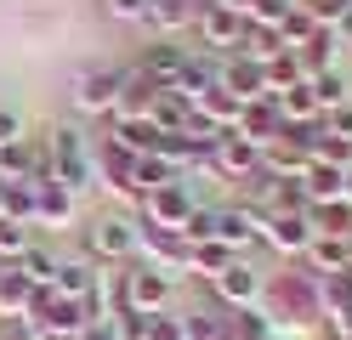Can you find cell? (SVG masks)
<instances>
[{
    "label": "cell",
    "instance_id": "obj_1",
    "mask_svg": "<svg viewBox=\"0 0 352 340\" xmlns=\"http://www.w3.org/2000/svg\"><path fill=\"white\" fill-rule=\"evenodd\" d=\"M40 148H46V170H52V181H57V188H69L74 199L97 181V153L85 148V136H80L74 125H57Z\"/></svg>",
    "mask_w": 352,
    "mask_h": 340
},
{
    "label": "cell",
    "instance_id": "obj_2",
    "mask_svg": "<svg viewBox=\"0 0 352 340\" xmlns=\"http://www.w3.org/2000/svg\"><path fill=\"white\" fill-rule=\"evenodd\" d=\"M170 295H176V278H170V272L148 267V261H131L120 278H114V312H142V317H153V312L170 306Z\"/></svg>",
    "mask_w": 352,
    "mask_h": 340
},
{
    "label": "cell",
    "instance_id": "obj_3",
    "mask_svg": "<svg viewBox=\"0 0 352 340\" xmlns=\"http://www.w3.org/2000/svg\"><path fill=\"white\" fill-rule=\"evenodd\" d=\"M85 256L91 261H137L142 256V221H131L120 210H102L85 221Z\"/></svg>",
    "mask_w": 352,
    "mask_h": 340
},
{
    "label": "cell",
    "instance_id": "obj_4",
    "mask_svg": "<svg viewBox=\"0 0 352 340\" xmlns=\"http://www.w3.org/2000/svg\"><path fill=\"white\" fill-rule=\"evenodd\" d=\"M193 210H199V199H193L188 176H182V181H165V188H153V193H142V221H148V227H170V233H182Z\"/></svg>",
    "mask_w": 352,
    "mask_h": 340
},
{
    "label": "cell",
    "instance_id": "obj_5",
    "mask_svg": "<svg viewBox=\"0 0 352 340\" xmlns=\"http://www.w3.org/2000/svg\"><path fill=\"white\" fill-rule=\"evenodd\" d=\"M120 85H125V68H85V74H74L69 102H74V113H114Z\"/></svg>",
    "mask_w": 352,
    "mask_h": 340
},
{
    "label": "cell",
    "instance_id": "obj_6",
    "mask_svg": "<svg viewBox=\"0 0 352 340\" xmlns=\"http://www.w3.org/2000/svg\"><path fill=\"white\" fill-rule=\"evenodd\" d=\"M210 289H216V301H222V312H239V306H261V272L250 267V261H228L222 272L210 278Z\"/></svg>",
    "mask_w": 352,
    "mask_h": 340
},
{
    "label": "cell",
    "instance_id": "obj_7",
    "mask_svg": "<svg viewBox=\"0 0 352 340\" xmlns=\"http://www.w3.org/2000/svg\"><path fill=\"white\" fill-rule=\"evenodd\" d=\"M210 170L228 176V181H250L261 170V148H250L239 131H222V136H216V148H210Z\"/></svg>",
    "mask_w": 352,
    "mask_h": 340
},
{
    "label": "cell",
    "instance_id": "obj_8",
    "mask_svg": "<svg viewBox=\"0 0 352 340\" xmlns=\"http://www.w3.org/2000/svg\"><path fill=\"white\" fill-rule=\"evenodd\" d=\"M193 29H199V40L210 45V52H239V40H245V17H239L233 6H199V17H193Z\"/></svg>",
    "mask_w": 352,
    "mask_h": 340
},
{
    "label": "cell",
    "instance_id": "obj_9",
    "mask_svg": "<svg viewBox=\"0 0 352 340\" xmlns=\"http://www.w3.org/2000/svg\"><path fill=\"white\" fill-rule=\"evenodd\" d=\"M307 238H313V221H307L301 210H273L267 221H261V238H256V244L278 249V256H301Z\"/></svg>",
    "mask_w": 352,
    "mask_h": 340
},
{
    "label": "cell",
    "instance_id": "obj_10",
    "mask_svg": "<svg viewBox=\"0 0 352 340\" xmlns=\"http://www.w3.org/2000/svg\"><path fill=\"white\" fill-rule=\"evenodd\" d=\"M210 210H216V244H228L233 256L261 238V221L245 210V204H210Z\"/></svg>",
    "mask_w": 352,
    "mask_h": 340
},
{
    "label": "cell",
    "instance_id": "obj_11",
    "mask_svg": "<svg viewBox=\"0 0 352 340\" xmlns=\"http://www.w3.org/2000/svg\"><path fill=\"white\" fill-rule=\"evenodd\" d=\"M233 131L245 136L250 148H273L278 136H284V120H278L273 97H261V102H245V113H239V125H233Z\"/></svg>",
    "mask_w": 352,
    "mask_h": 340
},
{
    "label": "cell",
    "instance_id": "obj_12",
    "mask_svg": "<svg viewBox=\"0 0 352 340\" xmlns=\"http://www.w3.org/2000/svg\"><path fill=\"white\" fill-rule=\"evenodd\" d=\"M142 261H148V267H160V272L188 267V238H182V233H170V227H148V221H142Z\"/></svg>",
    "mask_w": 352,
    "mask_h": 340
},
{
    "label": "cell",
    "instance_id": "obj_13",
    "mask_svg": "<svg viewBox=\"0 0 352 340\" xmlns=\"http://www.w3.org/2000/svg\"><path fill=\"white\" fill-rule=\"evenodd\" d=\"M239 113H245V97H233L222 80L193 97V120H205V125H216V131H233V125H239Z\"/></svg>",
    "mask_w": 352,
    "mask_h": 340
},
{
    "label": "cell",
    "instance_id": "obj_14",
    "mask_svg": "<svg viewBox=\"0 0 352 340\" xmlns=\"http://www.w3.org/2000/svg\"><path fill=\"white\" fill-rule=\"evenodd\" d=\"M188 45H170V40H153V45H142V74L153 80V85H176V80H182V68H188Z\"/></svg>",
    "mask_w": 352,
    "mask_h": 340
},
{
    "label": "cell",
    "instance_id": "obj_15",
    "mask_svg": "<svg viewBox=\"0 0 352 340\" xmlns=\"http://www.w3.org/2000/svg\"><path fill=\"white\" fill-rule=\"evenodd\" d=\"M165 85H153L142 68H125V85H120V102H114V120H148L153 102H160Z\"/></svg>",
    "mask_w": 352,
    "mask_h": 340
},
{
    "label": "cell",
    "instance_id": "obj_16",
    "mask_svg": "<svg viewBox=\"0 0 352 340\" xmlns=\"http://www.w3.org/2000/svg\"><path fill=\"white\" fill-rule=\"evenodd\" d=\"M222 85L245 102H261L267 97V63H250V57L233 52V57H222Z\"/></svg>",
    "mask_w": 352,
    "mask_h": 340
},
{
    "label": "cell",
    "instance_id": "obj_17",
    "mask_svg": "<svg viewBox=\"0 0 352 340\" xmlns=\"http://www.w3.org/2000/svg\"><path fill=\"white\" fill-rule=\"evenodd\" d=\"M102 284V272H97V261L91 256H69V261H57V278H52V289L63 295V301H85Z\"/></svg>",
    "mask_w": 352,
    "mask_h": 340
},
{
    "label": "cell",
    "instance_id": "obj_18",
    "mask_svg": "<svg viewBox=\"0 0 352 340\" xmlns=\"http://www.w3.org/2000/svg\"><path fill=\"white\" fill-rule=\"evenodd\" d=\"M74 221V193L57 188V181H34V227H69Z\"/></svg>",
    "mask_w": 352,
    "mask_h": 340
},
{
    "label": "cell",
    "instance_id": "obj_19",
    "mask_svg": "<svg viewBox=\"0 0 352 340\" xmlns=\"http://www.w3.org/2000/svg\"><path fill=\"white\" fill-rule=\"evenodd\" d=\"M301 256H307V272H313V278H329V272H346V261H352V238H324V233H313Z\"/></svg>",
    "mask_w": 352,
    "mask_h": 340
},
{
    "label": "cell",
    "instance_id": "obj_20",
    "mask_svg": "<svg viewBox=\"0 0 352 340\" xmlns=\"http://www.w3.org/2000/svg\"><path fill=\"white\" fill-rule=\"evenodd\" d=\"M160 125L153 120H114V131H108V142H114L120 153H131V159H148L153 148H160Z\"/></svg>",
    "mask_w": 352,
    "mask_h": 340
},
{
    "label": "cell",
    "instance_id": "obj_21",
    "mask_svg": "<svg viewBox=\"0 0 352 340\" xmlns=\"http://www.w3.org/2000/svg\"><path fill=\"white\" fill-rule=\"evenodd\" d=\"M199 17V6H193V0H148V12H142V23L160 40H170V34H182L188 23Z\"/></svg>",
    "mask_w": 352,
    "mask_h": 340
},
{
    "label": "cell",
    "instance_id": "obj_22",
    "mask_svg": "<svg viewBox=\"0 0 352 340\" xmlns=\"http://www.w3.org/2000/svg\"><path fill=\"white\" fill-rule=\"evenodd\" d=\"M273 108H278V120L284 125H313V120H324V108H318V97H313V85H290V91H273Z\"/></svg>",
    "mask_w": 352,
    "mask_h": 340
},
{
    "label": "cell",
    "instance_id": "obj_23",
    "mask_svg": "<svg viewBox=\"0 0 352 340\" xmlns=\"http://www.w3.org/2000/svg\"><path fill=\"white\" fill-rule=\"evenodd\" d=\"M336 57H341V40H336V29H318L307 45H296V63H301V80H313V74H329L336 68Z\"/></svg>",
    "mask_w": 352,
    "mask_h": 340
},
{
    "label": "cell",
    "instance_id": "obj_24",
    "mask_svg": "<svg viewBox=\"0 0 352 340\" xmlns=\"http://www.w3.org/2000/svg\"><path fill=\"white\" fill-rule=\"evenodd\" d=\"M301 193H307V204H336L341 193H346V170H336V165H307V176H301Z\"/></svg>",
    "mask_w": 352,
    "mask_h": 340
},
{
    "label": "cell",
    "instance_id": "obj_25",
    "mask_svg": "<svg viewBox=\"0 0 352 340\" xmlns=\"http://www.w3.org/2000/svg\"><path fill=\"white\" fill-rule=\"evenodd\" d=\"M29 306H34V284L17 267H0V312L6 317H29Z\"/></svg>",
    "mask_w": 352,
    "mask_h": 340
},
{
    "label": "cell",
    "instance_id": "obj_26",
    "mask_svg": "<svg viewBox=\"0 0 352 340\" xmlns=\"http://www.w3.org/2000/svg\"><path fill=\"white\" fill-rule=\"evenodd\" d=\"M307 221H313V233L324 238H352V204L336 199V204H307Z\"/></svg>",
    "mask_w": 352,
    "mask_h": 340
},
{
    "label": "cell",
    "instance_id": "obj_27",
    "mask_svg": "<svg viewBox=\"0 0 352 340\" xmlns=\"http://www.w3.org/2000/svg\"><path fill=\"white\" fill-rule=\"evenodd\" d=\"M12 267H17V272H23V278H29L34 289H52V278H57V256H52V249H46V244H40V238H34V244L23 249V256H17V261H12Z\"/></svg>",
    "mask_w": 352,
    "mask_h": 340
},
{
    "label": "cell",
    "instance_id": "obj_28",
    "mask_svg": "<svg viewBox=\"0 0 352 340\" xmlns=\"http://www.w3.org/2000/svg\"><path fill=\"white\" fill-rule=\"evenodd\" d=\"M307 85H313V97H318V108H324V113H336V108H346V102H352V85H346L341 68H329V74H313Z\"/></svg>",
    "mask_w": 352,
    "mask_h": 340
},
{
    "label": "cell",
    "instance_id": "obj_29",
    "mask_svg": "<svg viewBox=\"0 0 352 340\" xmlns=\"http://www.w3.org/2000/svg\"><path fill=\"white\" fill-rule=\"evenodd\" d=\"M182 335L188 340H228V324L216 306H199V312H182Z\"/></svg>",
    "mask_w": 352,
    "mask_h": 340
},
{
    "label": "cell",
    "instance_id": "obj_30",
    "mask_svg": "<svg viewBox=\"0 0 352 340\" xmlns=\"http://www.w3.org/2000/svg\"><path fill=\"white\" fill-rule=\"evenodd\" d=\"M318 29H324V23H318L313 12H307V6H296L290 17L278 23V40H284V52H296V45H307V40H313Z\"/></svg>",
    "mask_w": 352,
    "mask_h": 340
},
{
    "label": "cell",
    "instance_id": "obj_31",
    "mask_svg": "<svg viewBox=\"0 0 352 340\" xmlns=\"http://www.w3.org/2000/svg\"><path fill=\"white\" fill-rule=\"evenodd\" d=\"M228 261H233V249L216 244V238H210V244H188V272H205V278H216Z\"/></svg>",
    "mask_w": 352,
    "mask_h": 340
},
{
    "label": "cell",
    "instance_id": "obj_32",
    "mask_svg": "<svg viewBox=\"0 0 352 340\" xmlns=\"http://www.w3.org/2000/svg\"><path fill=\"white\" fill-rule=\"evenodd\" d=\"M188 170H176L170 159H160V153H148V159H137V188L142 193H153V188H165V181H182Z\"/></svg>",
    "mask_w": 352,
    "mask_h": 340
},
{
    "label": "cell",
    "instance_id": "obj_33",
    "mask_svg": "<svg viewBox=\"0 0 352 340\" xmlns=\"http://www.w3.org/2000/svg\"><path fill=\"white\" fill-rule=\"evenodd\" d=\"M34 244V233H29V227L23 221H12V216H0V261H17V256H23V249Z\"/></svg>",
    "mask_w": 352,
    "mask_h": 340
},
{
    "label": "cell",
    "instance_id": "obj_34",
    "mask_svg": "<svg viewBox=\"0 0 352 340\" xmlns=\"http://www.w3.org/2000/svg\"><path fill=\"white\" fill-rule=\"evenodd\" d=\"M301 6V0H250L245 6V23H261V29H278L284 17H290Z\"/></svg>",
    "mask_w": 352,
    "mask_h": 340
},
{
    "label": "cell",
    "instance_id": "obj_35",
    "mask_svg": "<svg viewBox=\"0 0 352 340\" xmlns=\"http://www.w3.org/2000/svg\"><path fill=\"white\" fill-rule=\"evenodd\" d=\"M290 85H301V63H296V52H278L267 63V97L273 91H290Z\"/></svg>",
    "mask_w": 352,
    "mask_h": 340
},
{
    "label": "cell",
    "instance_id": "obj_36",
    "mask_svg": "<svg viewBox=\"0 0 352 340\" xmlns=\"http://www.w3.org/2000/svg\"><path fill=\"white\" fill-rule=\"evenodd\" d=\"M313 159H318V165H336V170H352V142H346V136H318V148H313Z\"/></svg>",
    "mask_w": 352,
    "mask_h": 340
},
{
    "label": "cell",
    "instance_id": "obj_37",
    "mask_svg": "<svg viewBox=\"0 0 352 340\" xmlns=\"http://www.w3.org/2000/svg\"><path fill=\"white\" fill-rule=\"evenodd\" d=\"M142 340H188V335H182V317L153 312V317H148V329H142Z\"/></svg>",
    "mask_w": 352,
    "mask_h": 340
},
{
    "label": "cell",
    "instance_id": "obj_38",
    "mask_svg": "<svg viewBox=\"0 0 352 340\" xmlns=\"http://www.w3.org/2000/svg\"><path fill=\"white\" fill-rule=\"evenodd\" d=\"M301 6L313 12V17L324 23V29H336V23H341V17L352 12V0H301Z\"/></svg>",
    "mask_w": 352,
    "mask_h": 340
},
{
    "label": "cell",
    "instance_id": "obj_39",
    "mask_svg": "<svg viewBox=\"0 0 352 340\" xmlns=\"http://www.w3.org/2000/svg\"><path fill=\"white\" fill-rule=\"evenodd\" d=\"M102 12H108V17H120V23H142L148 0H102Z\"/></svg>",
    "mask_w": 352,
    "mask_h": 340
},
{
    "label": "cell",
    "instance_id": "obj_40",
    "mask_svg": "<svg viewBox=\"0 0 352 340\" xmlns=\"http://www.w3.org/2000/svg\"><path fill=\"white\" fill-rule=\"evenodd\" d=\"M12 142H23V113L0 108V148H12Z\"/></svg>",
    "mask_w": 352,
    "mask_h": 340
},
{
    "label": "cell",
    "instance_id": "obj_41",
    "mask_svg": "<svg viewBox=\"0 0 352 340\" xmlns=\"http://www.w3.org/2000/svg\"><path fill=\"white\" fill-rule=\"evenodd\" d=\"M69 340H120V329H114V317H97V324H85V329H74Z\"/></svg>",
    "mask_w": 352,
    "mask_h": 340
},
{
    "label": "cell",
    "instance_id": "obj_42",
    "mask_svg": "<svg viewBox=\"0 0 352 340\" xmlns=\"http://www.w3.org/2000/svg\"><path fill=\"white\" fill-rule=\"evenodd\" d=\"M324 131H329V136H346V142H352V102L336 108V113H324Z\"/></svg>",
    "mask_w": 352,
    "mask_h": 340
},
{
    "label": "cell",
    "instance_id": "obj_43",
    "mask_svg": "<svg viewBox=\"0 0 352 340\" xmlns=\"http://www.w3.org/2000/svg\"><path fill=\"white\" fill-rule=\"evenodd\" d=\"M336 40H341V45H352V12H346V17L336 23Z\"/></svg>",
    "mask_w": 352,
    "mask_h": 340
},
{
    "label": "cell",
    "instance_id": "obj_44",
    "mask_svg": "<svg viewBox=\"0 0 352 340\" xmlns=\"http://www.w3.org/2000/svg\"><path fill=\"white\" fill-rule=\"evenodd\" d=\"M0 216H6V176H0Z\"/></svg>",
    "mask_w": 352,
    "mask_h": 340
},
{
    "label": "cell",
    "instance_id": "obj_45",
    "mask_svg": "<svg viewBox=\"0 0 352 340\" xmlns=\"http://www.w3.org/2000/svg\"><path fill=\"white\" fill-rule=\"evenodd\" d=\"M341 199H346V204H352V170H346V193H341Z\"/></svg>",
    "mask_w": 352,
    "mask_h": 340
},
{
    "label": "cell",
    "instance_id": "obj_46",
    "mask_svg": "<svg viewBox=\"0 0 352 340\" xmlns=\"http://www.w3.org/2000/svg\"><path fill=\"white\" fill-rule=\"evenodd\" d=\"M193 6H210V0H193Z\"/></svg>",
    "mask_w": 352,
    "mask_h": 340
}]
</instances>
